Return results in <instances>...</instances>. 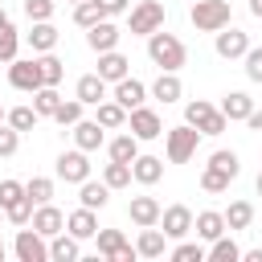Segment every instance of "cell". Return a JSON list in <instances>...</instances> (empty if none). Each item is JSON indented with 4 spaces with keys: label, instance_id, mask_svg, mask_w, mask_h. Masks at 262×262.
Listing matches in <instances>:
<instances>
[{
    "label": "cell",
    "instance_id": "cell-1",
    "mask_svg": "<svg viewBox=\"0 0 262 262\" xmlns=\"http://www.w3.org/2000/svg\"><path fill=\"white\" fill-rule=\"evenodd\" d=\"M147 57L160 66V70H180L184 66V41L176 37V33H164V29H156L151 37H147Z\"/></svg>",
    "mask_w": 262,
    "mask_h": 262
},
{
    "label": "cell",
    "instance_id": "cell-2",
    "mask_svg": "<svg viewBox=\"0 0 262 262\" xmlns=\"http://www.w3.org/2000/svg\"><path fill=\"white\" fill-rule=\"evenodd\" d=\"M184 123H192L201 135H221V131L229 127V119L221 115V106H213V102H205V98H196V102L184 106Z\"/></svg>",
    "mask_w": 262,
    "mask_h": 262
},
{
    "label": "cell",
    "instance_id": "cell-3",
    "mask_svg": "<svg viewBox=\"0 0 262 262\" xmlns=\"http://www.w3.org/2000/svg\"><path fill=\"white\" fill-rule=\"evenodd\" d=\"M192 25L201 33H217L229 25V0H192Z\"/></svg>",
    "mask_w": 262,
    "mask_h": 262
},
{
    "label": "cell",
    "instance_id": "cell-4",
    "mask_svg": "<svg viewBox=\"0 0 262 262\" xmlns=\"http://www.w3.org/2000/svg\"><path fill=\"white\" fill-rule=\"evenodd\" d=\"M196 143H201V131H196L192 123L172 127V131H168V160H172V164H188V160L196 156Z\"/></svg>",
    "mask_w": 262,
    "mask_h": 262
},
{
    "label": "cell",
    "instance_id": "cell-5",
    "mask_svg": "<svg viewBox=\"0 0 262 262\" xmlns=\"http://www.w3.org/2000/svg\"><path fill=\"white\" fill-rule=\"evenodd\" d=\"M156 29H164V4L160 0H139L131 8V33L135 37H151Z\"/></svg>",
    "mask_w": 262,
    "mask_h": 262
},
{
    "label": "cell",
    "instance_id": "cell-6",
    "mask_svg": "<svg viewBox=\"0 0 262 262\" xmlns=\"http://www.w3.org/2000/svg\"><path fill=\"white\" fill-rule=\"evenodd\" d=\"M8 82L16 86V90H41L45 86V78H41V61L37 57H29V61H8Z\"/></svg>",
    "mask_w": 262,
    "mask_h": 262
},
{
    "label": "cell",
    "instance_id": "cell-7",
    "mask_svg": "<svg viewBox=\"0 0 262 262\" xmlns=\"http://www.w3.org/2000/svg\"><path fill=\"white\" fill-rule=\"evenodd\" d=\"M127 127H131L135 139H160V135H164V123H160V115H156L151 106H135V111H127Z\"/></svg>",
    "mask_w": 262,
    "mask_h": 262
},
{
    "label": "cell",
    "instance_id": "cell-8",
    "mask_svg": "<svg viewBox=\"0 0 262 262\" xmlns=\"http://www.w3.org/2000/svg\"><path fill=\"white\" fill-rule=\"evenodd\" d=\"M57 176H61L66 184L90 180V160H86V151H82V147H78V151H61V156H57Z\"/></svg>",
    "mask_w": 262,
    "mask_h": 262
},
{
    "label": "cell",
    "instance_id": "cell-9",
    "mask_svg": "<svg viewBox=\"0 0 262 262\" xmlns=\"http://www.w3.org/2000/svg\"><path fill=\"white\" fill-rule=\"evenodd\" d=\"M192 221H196V217H192L188 205H168V209L160 213V225H164V233H168L172 242H180L184 233H192Z\"/></svg>",
    "mask_w": 262,
    "mask_h": 262
},
{
    "label": "cell",
    "instance_id": "cell-10",
    "mask_svg": "<svg viewBox=\"0 0 262 262\" xmlns=\"http://www.w3.org/2000/svg\"><path fill=\"white\" fill-rule=\"evenodd\" d=\"M98 254H102V258H111V262H131L139 250H131V246H127V237H123L119 229H98Z\"/></svg>",
    "mask_w": 262,
    "mask_h": 262
},
{
    "label": "cell",
    "instance_id": "cell-11",
    "mask_svg": "<svg viewBox=\"0 0 262 262\" xmlns=\"http://www.w3.org/2000/svg\"><path fill=\"white\" fill-rule=\"evenodd\" d=\"M12 250H16V258H20V262H45V258H49L45 233H37V229H20Z\"/></svg>",
    "mask_w": 262,
    "mask_h": 262
},
{
    "label": "cell",
    "instance_id": "cell-12",
    "mask_svg": "<svg viewBox=\"0 0 262 262\" xmlns=\"http://www.w3.org/2000/svg\"><path fill=\"white\" fill-rule=\"evenodd\" d=\"M246 49H250V37L242 33V29H217V53L225 57V61H233V57H246Z\"/></svg>",
    "mask_w": 262,
    "mask_h": 262
},
{
    "label": "cell",
    "instance_id": "cell-13",
    "mask_svg": "<svg viewBox=\"0 0 262 262\" xmlns=\"http://www.w3.org/2000/svg\"><path fill=\"white\" fill-rule=\"evenodd\" d=\"M160 201L156 196H131V205H127V217L139 225V229H147V225H160Z\"/></svg>",
    "mask_w": 262,
    "mask_h": 262
},
{
    "label": "cell",
    "instance_id": "cell-14",
    "mask_svg": "<svg viewBox=\"0 0 262 262\" xmlns=\"http://www.w3.org/2000/svg\"><path fill=\"white\" fill-rule=\"evenodd\" d=\"M29 225H33L37 233L53 237V233H61V229H66V213H61V209H53V205L45 201V205H37V209H33V221H29Z\"/></svg>",
    "mask_w": 262,
    "mask_h": 262
},
{
    "label": "cell",
    "instance_id": "cell-15",
    "mask_svg": "<svg viewBox=\"0 0 262 262\" xmlns=\"http://www.w3.org/2000/svg\"><path fill=\"white\" fill-rule=\"evenodd\" d=\"M86 45H90L94 53H106V49H115V45H119V29L102 16L98 25H90V29H86Z\"/></svg>",
    "mask_w": 262,
    "mask_h": 262
},
{
    "label": "cell",
    "instance_id": "cell-16",
    "mask_svg": "<svg viewBox=\"0 0 262 262\" xmlns=\"http://www.w3.org/2000/svg\"><path fill=\"white\" fill-rule=\"evenodd\" d=\"M102 131H106V127H102L98 119H78V123H74V143H78L82 151H94V147H102V139H106Z\"/></svg>",
    "mask_w": 262,
    "mask_h": 262
},
{
    "label": "cell",
    "instance_id": "cell-17",
    "mask_svg": "<svg viewBox=\"0 0 262 262\" xmlns=\"http://www.w3.org/2000/svg\"><path fill=\"white\" fill-rule=\"evenodd\" d=\"M66 229L78 237V242H86V237H98V217H94V209H74L70 217H66Z\"/></svg>",
    "mask_w": 262,
    "mask_h": 262
},
{
    "label": "cell",
    "instance_id": "cell-18",
    "mask_svg": "<svg viewBox=\"0 0 262 262\" xmlns=\"http://www.w3.org/2000/svg\"><path fill=\"white\" fill-rule=\"evenodd\" d=\"M143 98H147V86L143 82H135V78H119L115 82V102H123L127 111L143 106Z\"/></svg>",
    "mask_w": 262,
    "mask_h": 262
},
{
    "label": "cell",
    "instance_id": "cell-19",
    "mask_svg": "<svg viewBox=\"0 0 262 262\" xmlns=\"http://www.w3.org/2000/svg\"><path fill=\"white\" fill-rule=\"evenodd\" d=\"M250 111H254V98H250L246 90H229V94L221 98V115H225L229 123H233V119H242V123H246V119H250Z\"/></svg>",
    "mask_w": 262,
    "mask_h": 262
},
{
    "label": "cell",
    "instance_id": "cell-20",
    "mask_svg": "<svg viewBox=\"0 0 262 262\" xmlns=\"http://www.w3.org/2000/svg\"><path fill=\"white\" fill-rule=\"evenodd\" d=\"M127 57L119 53V49H106V53H98V78H106V82H119V78H127Z\"/></svg>",
    "mask_w": 262,
    "mask_h": 262
},
{
    "label": "cell",
    "instance_id": "cell-21",
    "mask_svg": "<svg viewBox=\"0 0 262 262\" xmlns=\"http://www.w3.org/2000/svg\"><path fill=\"white\" fill-rule=\"evenodd\" d=\"M86 106H98L102 98H106V78H98V74H82L78 78V90H74Z\"/></svg>",
    "mask_w": 262,
    "mask_h": 262
},
{
    "label": "cell",
    "instance_id": "cell-22",
    "mask_svg": "<svg viewBox=\"0 0 262 262\" xmlns=\"http://www.w3.org/2000/svg\"><path fill=\"white\" fill-rule=\"evenodd\" d=\"M192 229H196V237H205V242H217V237L225 233V213H213V209H205V213H196Z\"/></svg>",
    "mask_w": 262,
    "mask_h": 262
},
{
    "label": "cell",
    "instance_id": "cell-23",
    "mask_svg": "<svg viewBox=\"0 0 262 262\" xmlns=\"http://www.w3.org/2000/svg\"><path fill=\"white\" fill-rule=\"evenodd\" d=\"M151 94L168 106V102H176L180 94H184V86H180V78H176V70H160V78H156V86H151Z\"/></svg>",
    "mask_w": 262,
    "mask_h": 262
},
{
    "label": "cell",
    "instance_id": "cell-24",
    "mask_svg": "<svg viewBox=\"0 0 262 262\" xmlns=\"http://www.w3.org/2000/svg\"><path fill=\"white\" fill-rule=\"evenodd\" d=\"M131 172H135L139 184H156V180L164 176V160H160V156H135V160H131Z\"/></svg>",
    "mask_w": 262,
    "mask_h": 262
},
{
    "label": "cell",
    "instance_id": "cell-25",
    "mask_svg": "<svg viewBox=\"0 0 262 262\" xmlns=\"http://www.w3.org/2000/svg\"><path fill=\"white\" fill-rule=\"evenodd\" d=\"M135 250H139V258H164V250H168V233H160V229L147 225V229L139 233Z\"/></svg>",
    "mask_w": 262,
    "mask_h": 262
},
{
    "label": "cell",
    "instance_id": "cell-26",
    "mask_svg": "<svg viewBox=\"0 0 262 262\" xmlns=\"http://www.w3.org/2000/svg\"><path fill=\"white\" fill-rule=\"evenodd\" d=\"M78 254H82V250H78V237H74V233L61 229V233L49 237V258H53V262H74Z\"/></svg>",
    "mask_w": 262,
    "mask_h": 262
},
{
    "label": "cell",
    "instance_id": "cell-27",
    "mask_svg": "<svg viewBox=\"0 0 262 262\" xmlns=\"http://www.w3.org/2000/svg\"><path fill=\"white\" fill-rule=\"evenodd\" d=\"M29 45H33V53H49V49L57 45V29H53L49 20H33V29H29Z\"/></svg>",
    "mask_w": 262,
    "mask_h": 262
},
{
    "label": "cell",
    "instance_id": "cell-28",
    "mask_svg": "<svg viewBox=\"0 0 262 262\" xmlns=\"http://www.w3.org/2000/svg\"><path fill=\"white\" fill-rule=\"evenodd\" d=\"M98 123H102L106 131H115V127H127V106H123V102H115V98H111V102L102 98V102H98Z\"/></svg>",
    "mask_w": 262,
    "mask_h": 262
},
{
    "label": "cell",
    "instance_id": "cell-29",
    "mask_svg": "<svg viewBox=\"0 0 262 262\" xmlns=\"http://www.w3.org/2000/svg\"><path fill=\"white\" fill-rule=\"evenodd\" d=\"M78 201L86 205V209H102L106 201H111V184L102 180V184H94V180H82V192H78Z\"/></svg>",
    "mask_w": 262,
    "mask_h": 262
},
{
    "label": "cell",
    "instance_id": "cell-30",
    "mask_svg": "<svg viewBox=\"0 0 262 262\" xmlns=\"http://www.w3.org/2000/svg\"><path fill=\"white\" fill-rule=\"evenodd\" d=\"M250 221H254V205L250 201H233L225 209V229H250Z\"/></svg>",
    "mask_w": 262,
    "mask_h": 262
},
{
    "label": "cell",
    "instance_id": "cell-31",
    "mask_svg": "<svg viewBox=\"0 0 262 262\" xmlns=\"http://www.w3.org/2000/svg\"><path fill=\"white\" fill-rule=\"evenodd\" d=\"M111 160H119V164H131L135 156H139V139L135 135H119V139H111Z\"/></svg>",
    "mask_w": 262,
    "mask_h": 262
},
{
    "label": "cell",
    "instance_id": "cell-32",
    "mask_svg": "<svg viewBox=\"0 0 262 262\" xmlns=\"http://www.w3.org/2000/svg\"><path fill=\"white\" fill-rule=\"evenodd\" d=\"M57 106H61L57 86H41V90H33V111H37V115H53Z\"/></svg>",
    "mask_w": 262,
    "mask_h": 262
},
{
    "label": "cell",
    "instance_id": "cell-33",
    "mask_svg": "<svg viewBox=\"0 0 262 262\" xmlns=\"http://www.w3.org/2000/svg\"><path fill=\"white\" fill-rule=\"evenodd\" d=\"M106 12H102V4L98 0H82V4H74V25H82V29H90V25H98Z\"/></svg>",
    "mask_w": 262,
    "mask_h": 262
},
{
    "label": "cell",
    "instance_id": "cell-34",
    "mask_svg": "<svg viewBox=\"0 0 262 262\" xmlns=\"http://www.w3.org/2000/svg\"><path fill=\"white\" fill-rule=\"evenodd\" d=\"M16 45L20 33L12 29V20H0V61H16Z\"/></svg>",
    "mask_w": 262,
    "mask_h": 262
},
{
    "label": "cell",
    "instance_id": "cell-35",
    "mask_svg": "<svg viewBox=\"0 0 262 262\" xmlns=\"http://www.w3.org/2000/svg\"><path fill=\"white\" fill-rule=\"evenodd\" d=\"M102 180H106L111 188H127V184L135 180V172H131V164H119V160H111V164H106V172H102Z\"/></svg>",
    "mask_w": 262,
    "mask_h": 262
},
{
    "label": "cell",
    "instance_id": "cell-36",
    "mask_svg": "<svg viewBox=\"0 0 262 262\" xmlns=\"http://www.w3.org/2000/svg\"><path fill=\"white\" fill-rule=\"evenodd\" d=\"M229 172H221V168H213V164H205V172H201V188L205 192H225L229 188Z\"/></svg>",
    "mask_w": 262,
    "mask_h": 262
},
{
    "label": "cell",
    "instance_id": "cell-37",
    "mask_svg": "<svg viewBox=\"0 0 262 262\" xmlns=\"http://www.w3.org/2000/svg\"><path fill=\"white\" fill-rule=\"evenodd\" d=\"M209 258H213V262H237V258H242V250H237V242H233V237H225V233H221V237L213 242Z\"/></svg>",
    "mask_w": 262,
    "mask_h": 262
},
{
    "label": "cell",
    "instance_id": "cell-38",
    "mask_svg": "<svg viewBox=\"0 0 262 262\" xmlns=\"http://www.w3.org/2000/svg\"><path fill=\"white\" fill-rule=\"evenodd\" d=\"M37 119H41V115H37L33 106H12V111H8V127H16V131H33Z\"/></svg>",
    "mask_w": 262,
    "mask_h": 262
},
{
    "label": "cell",
    "instance_id": "cell-39",
    "mask_svg": "<svg viewBox=\"0 0 262 262\" xmlns=\"http://www.w3.org/2000/svg\"><path fill=\"white\" fill-rule=\"evenodd\" d=\"M25 192H29V201H33V205H45V201H53V180L33 176V180L25 184Z\"/></svg>",
    "mask_w": 262,
    "mask_h": 262
},
{
    "label": "cell",
    "instance_id": "cell-40",
    "mask_svg": "<svg viewBox=\"0 0 262 262\" xmlns=\"http://www.w3.org/2000/svg\"><path fill=\"white\" fill-rule=\"evenodd\" d=\"M4 217H8L12 225H29V221H33V201H29V192H25L20 201H12V205L4 209Z\"/></svg>",
    "mask_w": 262,
    "mask_h": 262
},
{
    "label": "cell",
    "instance_id": "cell-41",
    "mask_svg": "<svg viewBox=\"0 0 262 262\" xmlns=\"http://www.w3.org/2000/svg\"><path fill=\"white\" fill-rule=\"evenodd\" d=\"M37 61H41V78H45V86H57V82H61V74H66V66H61L53 53H41Z\"/></svg>",
    "mask_w": 262,
    "mask_h": 262
},
{
    "label": "cell",
    "instance_id": "cell-42",
    "mask_svg": "<svg viewBox=\"0 0 262 262\" xmlns=\"http://www.w3.org/2000/svg\"><path fill=\"white\" fill-rule=\"evenodd\" d=\"M82 106H86V102H82V98H70V102H61V106H57V111H53V119H57V123H61V127H74V123H78V119H82Z\"/></svg>",
    "mask_w": 262,
    "mask_h": 262
},
{
    "label": "cell",
    "instance_id": "cell-43",
    "mask_svg": "<svg viewBox=\"0 0 262 262\" xmlns=\"http://www.w3.org/2000/svg\"><path fill=\"white\" fill-rule=\"evenodd\" d=\"M209 164H213V168H221V172H229V176H237V172H242L237 151H213V156H209Z\"/></svg>",
    "mask_w": 262,
    "mask_h": 262
},
{
    "label": "cell",
    "instance_id": "cell-44",
    "mask_svg": "<svg viewBox=\"0 0 262 262\" xmlns=\"http://www.w3.org/2000/svg\"><path fill=\"white\" fill-rule=\"evenodd\" d=\"M172 258H176V262H205V258H209V250H201L196 242H180V246L172 250Z\"/></svg>",
    "mask_w": 262,
    "mask_h": 262
},
{
    "label": "cell",
    "instance_id": "cell-45",
    "mask_svg": "<svg viewBox=\"0 0 262 262\" xmlns=\"http://www.w3.org/2000/svg\"><path fill=\"white\" fill-rule=\"evenodd\" d=\"M16 147H20V131H16V127H4V123H0V160L16 156Z\"/></svg>",
    "mask_w": 262,
    "mask_h": 262
},
{
    "label": "cell",
    "instance_id": "cell-46",
    "mask_svg": "<svg viewBox=\"0 0 262 262\" xmlns=\"http://www.w3.org/2000/svg\"><path fill=\"white\" fill-rule=\"evenodd\" d=\"M25 16L29 20H49L53 16V0H25Z\"/></svg>",
    "mask_w": 262,
    "mask_h": 262
},
{
    "label": "cell",
    "instance_id": "cell-47",
    "mask_svg": "<svg viewBox=\"0 0 262 262\" xmlns=\"http://www.w3.org/2000/svg\"><path fill=\"white\" fill-rule=\"evenodd\" d=\"M25 196V184H16V180H0V209H8L12 201H20Z\"/></svg>",
    "mask_w": 262,
    "mask_h": 262
},
{
    "label": "cell",
    "instance_id": "cell-48",
    "mask_svg": "<svg viewBox=\"0 0 262 262\" xmlns=\"http://www.w3.org/2000/svg\"><path fill=\"white\" fill-rule=\"evenodd\" d=\"M246 78L262 82V49H246Z\"/></svg>",
    "mask_w": 262,
    "mask_h": 262
},
{
    "label": "cell",
    "instance_id": "cell-49",
    "mask_svg": "<svg viewBox=\"0 0 262 262\" xmlns=\"http://www.w3.org/2000/svg\"><path fill=\"white\" fill-rule=\"evenodd\" d=\"M98 4H102V12H106V16H119V12H127V8H131V0H98Z\"/></svg>",
    "mask_w": 262,
    "mask_h": 262
},
{
    "label": "cell",
    "instance_id": "cell-50",
    "mask_svg": "<svg viewBox=\"0 0 262 262\" xmlns=\"http://www.w3.org/2000/svg\"><path fill=\"white\" fill-rule=\"evenodd\" d=\"M246 123H250V131H262V111H250V119H246Z\"/></svg>",
    "mask_w": 262,
    "mask_h": 262
},
{
    "label": "cell",
    "instance_id": "cell-51",
    "mask_svg": "<svg viewBox=\"0 0 262 262\" xmlns=\"http://www.w3.org/2000/svg\"><path fill=\"white\" fill-rule=\"evenodd\" d=\"M242 258H246V262H262V246H258V250H246Z\"/></svg>",
    "mask_w": 262,
    "mask_h": 262
},
{
    "label": "cell",
    "instance_id": "cell-52",
    "mask_svg": "<svg viewBox=\"0 0 262 262\" xmlns=\"http://www.w3.org/2000/svg\"><path fill=\"white\" fill-rule=\"evenodd\" d=\"M250 12L258 16V12H262V0H250Z\"/></svg>",
    "mask_w": 262,
    "mask_h": 262
},
{
    "label": "cell",
    "instance_id": "cell-53",
    "mask_svg": "<svg viewBox=\"0 0 262 262\" xmlns=\"http://www.w3.org/2000/svg\"><path fill=\"white\" fill-rule=\"evenodd\" d=\"M254 184H258V192H262V172H258V180H254Z\"/></svg>",
    "mask_w": 262,
    "mask_h": 262
},
{
    "label": "cell",
    "instance_id": "cell-54",
    "mask_svg": "<svg viewBox=\"0 0 262 262\" xmlns=\"http://www.w3.org/2000/svg\"><path fill=\"white\" fill-rule=\"evenodd\" d=\"M0 262H4V242H0Z\"/></svg>",
    "mask_w": 262,
    "mask_h": 262
},
{
    "label": "cell",
    "instance_id": "cell-55",
    "mask_svg": "<svg viewBox=\"0 0 262 262\" xmlns=\"http://www.w3.org/2000/svg\"><path fill=\"white\" fill-rule=\"evenodd\" d=\"M0 119H8V115H4V102H0Z\"/></svg>",
    "mask_w": 262,
    "mask_h": 262
},
{
    "label": "cell",
    "instance_id": "cell-56",
    "mask_svg": "<svg viewBox=\"0 0 262 262\" xmlns=\"http://www.w3.org/2000/svg\"><path fill=\"white\" fill-rule=\"evenodd\" d=\"M0 20H8V16H4V8H0Z\"/></svg>",
    "mask_w": 262,
    "mask_h": 262
},
{
    "label": "cell",
    "instance_id": "cell-57",
    "mask_svg": "<svg viewBox=\"0 0 262 262\" xmlns=\"http://www.w3.org/2000/svg\"><path fill=\"white\" fill-rule=\"evenodd\" d=\"M70 4H82V0H70Z\"/></svg>",
    "mask_w": 262,
    "mask_h": 262
},
{
    "label": "cell",
    "instance_id": "cell-58",
    "mask_svg": "<svg viewBox=\"0 0 262 262\" xmlns=\"http://www.w3.org/2000/svg\"><path fill=\"white\" fill-rule=\"evenodd\" d=\"M0 217H4V209H0Z\"/></svg>",
    "mask_w": 262,
    "mask_h": 262
},
{
    "label": "cell",
    "instance_id": "cell-59",
    "mask_svg": "<svg viewBox=\"0 0 262 262\" xmlns=\"http://www.w3.org/2000/svg\"><path fill=\"white\" fill-rule=\"evenodd\" d=\"M258 20H262V12H258Z\"/></svg>",
    "mask_w": 262,
    "mask_h": 262
}]
</instances>
